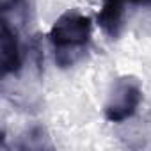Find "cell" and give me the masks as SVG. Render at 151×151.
Instances as JSON below:
<instances>
[{
	"instance_id": "6da1fadb",
	"label": "cell",
	"mask_w": 151,
	"mask_h": 151,
	"mask_svg": "<svg viewBox=\"0 0 151 151\" xmlns=\"http://www.w3.org/2000/svg\"><path fill=\"white\" fill-rule=\"evenodd\" d=\"M91 34L93 23L89 16L82 14L78 9L62 13L48 32V41L57 68L68 69L82 62L91 46Z\"/></svg>"
},
{
	"instance_id": "3957f363",
	"label": "cell",
	"mask_w": 151,
	"mask_h": 151,
	"mask_svg": "<svg viewBox=\"0 0 151 151\" xmlns=\"http://www.w3.org/2000/svg\"><path fill=\"white\" fill-rule=\"evenodd\" d=\"M137 9L151 11V0H101L98 25L109 39H119L130 14Z\"/></svg>"
},
{
	"instance_id": "7a4b0ae2",
	"label": "cell",
	"mask_w": 151,
	"mask_h": 151,
	"mask_svg": "<svg viewBox=\"0 0 151 151\" xmlns=\"http://www.w3.org/2000/svg\"><path fill=\"white\" fill-rule=\"evenodd\" d=\"M142 101V87L135 77H119L109 93V98L103 107L105 119L109 123H123L135 116Z\"/></svg>"
}]
</instances>
